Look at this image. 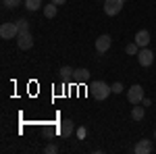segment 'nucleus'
<instances>
[{
	"label": "nucleus",
	"instance_id": "f257e3e1",
	"mask_svg": "<svg viewBox=\"0 0 156 154\" xmlns=\"http://www.w3.org/2000/svg\"><path fill=\"white\" fill-rule=\"evenodd\" d=\"M112 92V85H108L106 81H94L90 85V96L94 100H106Z\"/></svg>",
	"mask_w": 156,
	"mask_h": 154
},
{
	"label": "nucleus",
	"instance_id": "f03ea898",
	"mask_svg": "<svg viewBox=\"0 0 156 154\" xmlns=\"http://www.w3.org/2000/svg\"><path fill=\"white\" fill-rule=\"evenodd\" d=\"M17 36H19L17 23H2V27H0V38L2 40H17Z\"/></svg>",
	"mask_w": 156,
	"mask_h": 154
},
{
	"label": "nucleus",
	"instance_id": "7ed1b4c3",
	"mask_svg": "<svg viewBox=\"0 0 156 154\" xmlns=\"http://www.w3.org/2000/svg\"><path fill=\"white\" fill-rule=\"evenodd\" d=\"M127 100L131 102V104H140L142 100H144V88L140 85V83H135L129 88V92H127Z\"/></svg>",
	"mask_w": 156,
	"mask_h": 154
},
{
	"label": "nucleus",
	"instance_id": "20e7f679",
	"mask_svg": "<svg viewBox=\"0 0 156 154\" xmlns=\"http://www.w3.org/2000/svg\"><path fill=\"white\" fill-rule=\"evenodd\" d=\"M123 4H125V0H106L104 2V13L108 17H115L123 11Z\"/></svg>",
	"mask_w": 156,
	"mask_h": 154
},
{
	"label": "nucleus",
	"instance_id": "39448f33",
	"mask_svg": "<svg viewBox=\"0 0 156 154\" xmlns=\"http://www.w3.org/2000/svg\"><path fill=\"white\" fill-rule=\"evenodd\" d=\"M137 63H140L142 67H150V65L154 63V52H152L150 48H140V52H137Z\"/></svg>",
	"mask_w": 156,
	"mask_h": 154
},
{
	"label": "nucleus",
	"instance_id": "423d86ee",
	"mask_svg": "<svg viewBox=\"0 0 156 154\" xmlns=\"http://www.w3.org/2000/svg\"><path fill=\"white\" fill-rule=\"evenodd\" d=\"M17 46L21 48V50H31L34 48V38L29 31H23V34H19L17 36Z\"/></svg>",
	"mask_w": 156,
	"mask_h": 154
},
{
	"label": "nucleus",
	"instance_id": "0eeeda50",
	"mask_svg": "<svg viewBox=\"0 0 156 154\" xmlns=\"http://www.w3.org/2000/svg\"><path fill=\"white\" fill-rule=\"evenodd\" d=\"M110 44H112V38L108 36V34H104V36H100L96 40V52H100V54H104L108 48H110Z\"/></svg>",
	"mask_w": 156,
	"mask_h": 154
},
{
	"label": "nucleus",
	"instance_id": "6e6552de",
	"mask_svg": "<svg viewBox=\"0 0 156 154\" xmlns=\"http://www.w3.org/2000/svg\"><path fill=\"white\" fill-rule=\"evenodd\" d=\"M135 44L140 48H148V44H150V31L148 29H140L135 34Z\"/></svg>",
	"mask_w": 156,
	"mask_h": 154
},
{
	"label": "nucleus",
	"instance_id": "1a4fd4ad",
	"mask_svg": "<svg viewBox=\"0 0 156 154\" xmlns=\"http://www.w3.org/2000/svg\"><path fill=\"white\" fill-rule=\"evenodd\" d=\"M133 152H135V154H148V152H152V142H150V140H140V142L135 144Z\"/></svg>",
	"mask_w": 156,
	"mask_h": 154
},
{
	"label": "nucleus",
	"instance_id": "9d476101",
	"mask_svg": "<svg viewBox=\"0 0 156 154\" xmlns=\"http://www.w3.org/2000/svg\"><path fill=\"white\" fill-rule=\"evenodd\" d=\"M73 127H75V125H73L71 119H62V123H60V127H58V133L62 138H69L73 133Z\"/></svg>",
	"mask_w": 156,
	"mask_h": 154
},
{
	"label": "nucleus",
	"instance_id": "9b49d317",
	"mask_svg": "<svg viewBox=\"0 0 156 154\" xmlns=\"http://www.w3.org/2000/svg\"><path fill=\"white\" fill-rule=\"evenodd\" d=\"M56 13H58V4H54V2L50 0L48 4L44 6V15H46V19H54V17H56Z\"/></svg>",
	"mask_w": 156,
	"mask_h": 154
},
{
	"label": "nucleus",
	"instance_id": "f8f14e48",
	"mask_svg": "<svg viewBox=\"0 0 156 154\" xmlns=\"http://www.w3.org/2000/svg\"><path fill=\"white\" fill-rule=\"evenodd\" d=\"M90 79V71L87 69H75V81L77 83H85Z\"/></svg>",
	"mask_w": 156,
	"mask_h": 154
},
{
	"label": "nucleus",
	"instance_id": "ddd939ff",
	"mask_svg": "<svg viewBox=\"0 0 156 154\" xmlns=\"http://www.w3.org/2000/svg\"><path fill=\"white\" fill-rule=\"evenodd\" d=\"M146 115V108L144 106H137V104H133V110H131V119L133 121H142Z\"/></svg>",
	"mask_w": 156,
	"mask_h": 154
},
{
	"label": "nucleus",
	"instance_id": "4468645a",
	"mask_svg": "<svg viewBox=\"0 0 156 154\" xmlns=\"http://www.w3.org/2000/svg\"><path fill=\"white\" fill-rule=\"evenodd\" d=\"M42 2L44 0H25V9L27 11H40V9H44Z\"/></svg>",
	"mask_w": 156,
	"mask_h": 154
},
{
	"label": "nucleus",
	"instance_id": "2eb2a0df",
	"mask_svg": "<svg viewBox=\"0 0 156 154\" xmlns=\"http://www.w3.org/2000/svg\"><path fill=\"white\" fill-rule=\"evenodd\" d=\"M60 75H62L65 79H69V77H75V69H71V67H62V69H60Z\"/></svg>",
	"mask_w": 156,
	"mask_h": 154
},
{
	"label": "nucleus",
	"instance_id": "dca6fc26",
	"mask_svg": "<svg viewBox=\"0 0 156 154\" xmlns=\"http://www.w3.org/2000/svg\"><path fill=\"white\" fill-rule=\"evenodd\" d=\"M21 2H23V0H2V4H4L6 9H17V6H21Z\"/></svg>",
	"mask_w": 156,
	"mask_h": 154
},
{
	"label": "nucleus",
	"instance_id": "f3484780",
	"mask_svg": "<svg viewBox=\"0 0 156 154\" xmlns=\"http://www.w3.org/2000/svg\"><path fill=\"white\" fill-rule=\"evenodd\" d=\"M17 27H19V34H23V31H29V23H27L25 19H19V21H17Z\"/></svg>",
	"mask_w": 156,
	"mask_h": 154
},
{
	"label": "nucleus",
	"instance_id": "a211bd4d",
	"mask_svg": "<svg viewBox=\"0 0 156 154\" xmlns=\"http://www.w3.org/2000/svg\"><path fill=\"white\" fill-rule=\"evenodd\" d=\"M125 52H127V54H137V52H140V46H137L135 42H133V44H127Z\"/></svg>",
	"mask_w": 156,
	"mask_h": 154
},
{
	"label": "nucleus",
	"instance_id": "6ab92c4d",
	"mask_svg": "<svg viewBox=\"0 0 156 154\" xmlns=\"http://www.w3.org/2000/svg\"><path fill=\"white\" fill-rule=\"evenodd\" d=\"M123 92V83L117 81V83H112V94H121Z\"/></svg>",
	"mask_w": 156,
	"mask_h": 154
},
{
	"label": "nucleus",
	"instance_id": "aec40b11",
	"mask_svg": "<svg viewBox=\"0 0 156 154\" xmlns=\"http://www.w3.org/2000/svg\"><path fill=\"white\" fill-rule=\"evenodd\" d=\"M44 152H48V154H54V152H58V148H56V144H48V146L44 148Z\"/></svg>",
	"mask_w": 156,
	"mask_h": 154
},
{
	"label": "nucleus",
	"instance_id": "412c9836",
	"mask_svg": "<svg viewBox=\"0 0 156 154\" xmlns=\"http://www.w3.org/2000/svg\"><path fill=\"white\" fill-rule=\"evenodd\" d=\"M77 138H79V140H83V138H85V129H83V127L77 129Z\"/></svg>",
	"mask_w": 156,
	"mask_h": 154
},
{
	"label": "nucleus",
	"instance_id": "4be33fe9",
	"mask_svg": "<svg viewBox=\"0 0 156 154\" xmlns=\"http://www.w3.org/2000/svg\"><path fill=\"white\" fill-rule=\"evenodd\" d=\"M52 2H54V4H58V6H62V4H65L67 0H52Z\"/></svg>",
	"mask_w": 156,
	"mask_h": 154
},
{
	"label": "nucleus",
	"instance_id": "5701e85b",
	"mask_svg": "<svg viewBox=\"0 0 156 154\" xmlns=\"http://www.w3.org/2000/svg\"><path fill=\"white\" fill-rule=\"evenodd\" d=\"M154 140H156V129H154Z\"/></svg>",
	"mask_w": 156,
	"mask_h": 154
}]
</instances>
